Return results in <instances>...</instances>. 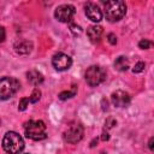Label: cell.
I'll list each match as a JSON object with an SVG mask.
<instances>
[{"label":"cell","instance_id":"6da1fadb","mask_svg":"<svg viewBox=\"0 0 154 154\" xmlns=\"http://www.w3.org/2000/svg\"><path fill=\"white\" fill-rule=\"evenodd\" d=\"M2 148L8 154H19L24 149V141L19 134L8 131L2 138Z\"/></svg>","mask_w":154,"mask_h":154},{"label":"cell","instance_id":"7a4b0ae2","mask_svg":"<svg viewBox=\"0 0 154 154\" xmlns=\"http://www.w3.org/2000/svg\"><path fill=\"white\" fill-rule=\"evenodd\" d=\"M126 13V5L122 0H109L105 4V16L109 22L120 20Z\"/></svg>","mask_w":154,"mask_h":154},{"label":"cell","instance_id":"3957f363","mask_svg":"<svg viewBox=\"0 0 154 154\" xmlns=\"http://www.w3.org/2000/svg\"><path fill=\"white\" fill-rule=\"evenodd\" d=\"M25 136L32 141H41L47 137L46 125L42 120H29L24 124Z\"/></svg>","mask_w":154,"mask_h":154},{"label":"cell","instance_id":"277c9868","mask_svg":"<svg viewBox=\"0 0 154 154\" xmlns=\"http://www.w3.org/2000/svg\"><path fill=\"white\" fill-rule=\"evenodd\" d=\"M20 83L13 77L0 78V100H7L12 97L19 89Z\"/></svg>","mask_w":154,"mask_h":154},{"label":"cell","instance_id":"5b68a950","mask_svg":"<svg viewBox=\"0 0 154 154\" xmlns=\"http://www.w3.org/2000/svg\"><path fill=\"white\" fill-rule=\"evenodd\" d=\"M84 78L90 87H96L106 79V71L103 70V67L99 65H93L87 69L84 73Z\"/></svg>","mask_w":154,"mask_h":154},{"label":"cell","instance_id":"8992f818","mask_svg":"<svg viewBox=\"0 0 154 154\" xmlns=\"http://www.w3.org/2000/svg\"><path fill=\"white\" fill-rule=\"evenodd\" d=\"M83 135H84V130H83V126L79 125V124H75V125H71L65 132H64V141L67 142V143H77L79 142L82 138H83Z\"/></svg>","mask_w":154,"mask_h":154},{"label":"cell","instance_id":"52a82bcc","mask_svg":"<svg viewBox=\"0 0 154 154\" xmlns=\"http://www.w3.org/2000/svg\"><path fill=\"white\" fill-rule=\"evenodd\" d=\"M73 14H75V7L72 5H69V4L60 5L54 11L55 19L61 22V23H69L72 19Z\"/></svg>","mask_w":154,"mask_h":154},{"label":"cell","instance_id":"ba28073f","mask_svg":"<svg viewBox=\"0 0 154 154\" xmlns=\"http://www.w3.org/2000/svg\"><path fill=\"white\" fill-rule=\"evenodd\" d=\"M52 65L58 71H65V70H67V69L71 67L72 59H71L70 55L59 52V53H57V54L53 55V58H52Z\"/></svg>","mask_w":154,"mask_h":154},{"label":"cell","instance_id":"9c48e42d","mask_svg":"<svg viewBox=\"0 0 154 154\" xmlns=\"http://www.w3.org/2000/svg\"><path fill=\"white\" fill-rule=\"evenodd\" d=\"M111 100L113 102L114 106L117 107H126L130 103V95L124 91V90H116L114 93H112L111 95Z\"/></svg>","mask_w":154,"mask_h":154},{"label":"cell","instance_id":"30bf717a","mask_svg":"<svg viewBox=\"0 0 154 154\" xmlns=\"http://www.w3.org/2000/svg\"><path fill=\"white\" fill-rule=\"evenodd\" d=\"M85 14L87 17L91 20V22H95V23H99L101 19H102V11L100 10V7L94 4V2H88L85 5Z\"/></svg>","mask_w":154,"mask_h":154},{"label":"cell","instance_id":"8fae6325","mask_svg":"<svg viewBox=\"0 0 154 154\" xmlns=\"http://www.w3.org/2000/svg\"><path fill=\"white\" fill-rule=\"evenodd\" d=\"M102 26L100 25H90L88 29H87V35L89 37V40L93 42V43H99L101 41V37H102Z\"/></svg>","mask_w":154,"mask_h":154},{"label":"cell","instance_id":"7c38bea8","mask_svg":"<svg viewBox=\"0 0 154 154\" xmlns=\"http://www.w3.org/2000/svg\"><path fill=\"white\" fill-rule=\"evenodd\" d=\"M14 51L17 54L26 55L32 51V42L29 40H20L14 43Z\"/></svg>","mask_w":154,"mask_h":154},{"label":"cell","instance_id":"4fadbf2b","mask_svg":"<svg viewBox=\"0 0 154 154\" xmlns=\"http://www.w3.org/2000/svg\"><path fill=\"white\" fill-rule=\"evenodd\" d=\"M26 78L32 85H38L43 82V75L37 70H30L29 72H26Z\"/></svg>","mask_w":154,"mask_h":154},{"label":"cell","instance_id":"5bb4252c","mask_svg":"<svg viewBox=\"0 0 154 154\" xmlns=\"http://www.w3.org/2000/svg\"><path fill=\"white\" fill-rule=\"evenodd\" d=\"M114 69L118 71H126L129 69V60L126 57L120 55L114 60Z\"/></svg>","mask_w":154,"mask_h":154},{"label":"cell","instance_id":"9a60e30c","mask_svg":"<svg viewBox=\"0 0 154 154\" xmlns=\"http://www.w3.org/2000/svg\"><path fill=\"white\" fill-rule=\"evenodd\" d=\"M77 93V88L76 85H72V90H66V91H61L59 94V99L60 100H66V99H70V97H73Z\"/></svg>","mask_w":154,"mask_h":154},{"label":"cell","instance_id":"2e32d148","mask_svg":"<svg viewBox=\"0 0 154 154\" xmlns=\"http://www.w3.org/2000/svg\"><path fill=\"white\" fill-rule=\"evenodd\" d=\"M40 97H41V90L37 89V88H35V89L32 90L30 97H29V101L32 102V103H35V102H37V101L40 100Z\"/></svg>","mask_w":154,"mask_h":154},{"label":"cell","instance_id":"e0dca14e","mask_svg":"<svg viewBox=\"0 0 154 154\" xmlns=\"http://www.w3.org/2000/svg\"><path fill=\"white\" fill-rule=\"evenodd\" d=\"M28 105H29V97H22L19 100V103H18V109L24 111V109H26Z\"/></svg>","mask_w":154,"mask_h":154},{"label":"cell","instance_id":"ac0fdd59","mask_svg":"<svg viewBox=\"0 0 154 154\" xmlns=\"http://www.w3.org/2000/svg\"><path fill=\"white\" fill-rule=\"evenodd\" d=\"M150 46H152V42L148 41V40H146V38H142V40L138 42V47H140L141 49H148V48H150Z\"/></svg>","mask_w":154,"mask_h":154},{"label":"cell","instance_id":"d6986e66","mask_svg":"<svg viewBox=\"0 0 154 154\" xmlns=\"http://www.w3.org/2000/svg\"><path fill=\"white\" fill-rule=\"evenodd\" d=\"M144 63L143 61H138L135 66H134V69H132V72L134 73H140V72H142L143 70H144Z\"/></svg>","mask_w":154,"mask_h":154},{"label":"cell","instance_id":"ffe728a7","mask_svg":"<svg viewBox=\"0 0 154 154\" xmlns=\"http://www.w3.org/2000/svg\"><path fill=\"white\" fill-rule=\"evenodd\" d=\"M70 30H71V32H72L73 35H77V34H81V32H82L81 26H78V25H76V24H70Z\"/></svg>","mask_w":154,"mask_h":154},{"label":"cell","instance_id":"44dd1931","mask_svg":"<svg viewBox=\"0 0 154 154\" xmlns=\"http://www.w3.org/2000/svg\"><path fill=\"white\" fill-rule=\"evenodd\" d=\"M107 41L111 43V45H116L117 43V36L113 34V32H109L107 35Z\"/></svg>","mask_w":154,"mask_h":154},{"label":"cell","instance_id":"7402d4cb","mask_svg":"<svg viewBox=\"0 0 154 154\" xmlns=\"http://www.w3.org/2000/svg\"><path fill=\"white\" fill-rule=\"evenodd\" d=\"M105 124L107 125V128H112V126H114V125L117 124V120H116V119L109 118V119H107V120H106V123H105Z\"/></svg>","mask_w":154,"mask_h":154},{"label":"cell","instance_id":"603a6c76","mask_svg":"<svg viewBox=\"0 0 154 154\" xmlns=\"http://www.w3.org/2000/svg\"><path fill=\"white\" fill-rule=\"evenodd\" d=\"M5 38H6V31H5L4 26H0V41L4 42Z\"/></svg>","mask_w":154,"mask_h":154},{"label":"cell","instance_id":"cb8c5ba5","mask_svg":"<svg viewBox=\"0 0 154 154\" xmlns=\"http://www.w3.org/2000/svg\"><path fill=\"white\" fill-rule=\"evenodd\" d=\"M153 141H154V138L150 137V138H149V142H148V147H149V149H150L152 152L154 150V148H153Z\"/></svg>","mask_w":154,"mask_h":154},{"label":"cell","instance_id":"d4e9b609","mask_svg":"<svg viewBox=\"0 0 154 154\" xmlns=\"http://www.w3.org/2000/svg\"><path fill=\"white\" fill-rule=\"evenodd\" d=\"M102 140H103V141H106V140H108V134H107V132H106V134H105V132L102 134Z\"/></svg>","mask_w":154,"mask_h":154},{"label":"cell","instance_id":"484cf974","mask_svg":"<svg viewBox=\"0 0 154 154\" xmlns=\"http://www.w3.org/2000/svg\"><path fill=\"white\" fill-rule=\"evenodd\" d=\"M0 123H1V120H0Z\"/></svg>","mask_w":154,"mask_h":154}]
</instances>
